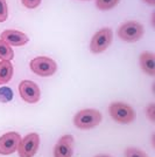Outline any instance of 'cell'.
<instances>
[{"mask_svg":"<svg viewBox=\"0 0 155 157\" xmlns=\"http://www.w3.org/2000/svg\"><path fill=\"white\" fill-rule=\"evenodd\" d=\"M102 122V114L96 109H84L78 111L74 117V124L78 129H92Z\"/></svg>","mask_w":155,"mask_h":157,"instance_id":"obj_1","label":"cell"},{"mask_svg":"<svg viewBox=\"0 0 155 157\" xmlns=\"http://www.w3.org/2000/svg\"><path fill=\"white\" fill-rule=\"evenodd\" d=\"M109 110H110L111 117L120 124L131 123L135 118V113L133 110V108L127 103H124V102L111 103Z\"/></svg>","mask_w":155,"mask_h":157,"instance_id":"obj_2","label":"cell"},{"mask_svg":"<svg viewBox=\"0 0 155 157\" xmlns=\"http://www.w3.org/2000/svg\"><path fill=\"white\" fill-rule=\"evenodd\" d=\"M31 69L33 73L40 76H52L56 73L57 65L50 58L38 56L31 61Z\"/></svg>","mask_w":155,"mask_h":157,"instance_id":"obj_3","label":"cell"},{"mask_svg":"<svg viewBox=\"0 0 155 157\" xmlns=\"http://www.w3.org/2000/svg\"><path fill=\"white\" fill-rule=\"evenodd\" d=\"M143 34V27L136 21H128L123 24L118 29V36L124 41L134 42L140 39Z\"/></svg>","mask_w":155,"mask_h":157,"instance_id":"obj_4","label":"cell"},{"mask_svg":"<svg viewBox=\"0 0 155 157\" xmlns=\"http://www.w3.org/2000/svg\"><path fill=\"white\" fill-rule=\"evenodd\" d=\"M112 42V29L111 28H102L93 36L90 42V51L95 54L104 52Z\"/></svg>","mask_w":155,"mask_h":157,"instance_id":"obj_5","label":"cell"},{"mask_svg":"<svg viewBox=\"0 0 155 157\" xmlns=\"http://www.w3.org/2000/svg\"><path fill=\"white\" fill-rule=\"evenodd\" d=\"M40 144V136L35 132H31L23 140L20 141L19 148V156L20 157H34V155L38 152Z\"/></svg>","mask_w":155,"mask_h":157,"instance_id":"obj_6","label":"cell"},{"mask_svg":"<svg viewBox=\"0 0 155 157\" xmlns=\"http://www.w3.org/2000/svg\"><path fill=\"white\" fill-rule=\"evenodd\" d=\"M19 93L22 100L26 101L27 103H36L41 96L39 86L29 80H25L20 83Z\"/></svg>","mask_w":155,"mask_h":157,"instance_id":"obj_7","label":"cell"},{"mask_svg":"<svg viewBox=\"0 0 155 157\" xmlns=\"http://www.w3.org/2000/svg\"><path fill=\"white\" fill-rule=\"evenodd\" d=\"M21 137L18 132H6L0 137V155H11L18 150Z\"/></svg>","mask_w":155,"mask_h":157,"instance_id":"obj_8","label":"cell"},{"mask_svg":"<svg viewBox=\"0 0 155 157\" xmlns=\"http://www.w3.org/2000/svg\"><path fill=\"white\" fill-rule=\"evenodd\" d=\"M74 152V137L64 135L57 141L54 149V157H71Z\"/></svg>","mask_w":155,"mask_h":157,"instance_id":"obj_9","label":"cell"},{"mask_svg":"<svg viewBox=\"0 0 155 157\" xmlns=\"http://www.w3.org/2000/svg\"><path fill=\"white\" fill-rule=\"evenodd\" d=\"M1 40L9 46H23L28 42V36L19 31L6 29L1 33Z\"/></svg>","mask_w":155,"mask_h":157,"instance_id":"obj_10","label":"cell"},{"mask_svg":"<svg viewBox=\"0 0 155 157\" xmlns=\"http://www.w3.org/2000/svg\"><path fill=\"white\" fill-rule=\"evenodd\" d=\"M154 54L149 52H145L140 55V66L141 69L146 74L150 76L155 75V67H154Z\"/></svg>","mask_w":155,"mask_h":157,"instance_id":"obj_11","label":"cell"},{"mask_svg":"<svg viewBox=\"0 0 155 157\" xmlns=\"http://www.w3.org/2000/svg\"><path fill=\"white\" fill-rule=\"evenodd\" d=\"M13 66L11 61L1 60L0 61V85H5L11 81L13 76Z\"/></svg>","mask_w":155,"mask_h":157,"instance_id":"obj_12","label":"cell"},{"mask_svg":"<svg viewBox=\"0 0 155 157\" xmlns=\"http://www.w3.org/2000/svg\"><path fill=\"white\" fill-rule=\"evenodd\" d=\"M14 58V52L12 47L7 45L5 41L0 40V59L11 61Z\"/></svg>","mask_w":155,"mask_h":157,"instance_id":"obj_13","label":"cell"},{"mask_svg":"<svg viewBox=\"0 0 155 157\" xmlns=\"http://www.w3.org/2000/svg\"><path fill=\"white\" fill-rule=\"evenodd\" d=\"M118 2H119V0H97L96 5L99 10L106 11V10H111L114 6H117Z\"/></svg>","mask_w":155,"mask_h":157,"instance_id":"obj_14","label":"cell"},{"mask_svg":"<svg viewBox=\"0 0 155 157\" xmlns=\"http://www.w3.org/2000/svg\"><path fill=\"white\" fill-rule=\"evenodd\" d=\"M125 157H148L145 151L136 148H127L125 150Z\"/></svg>","mask_w":155,"mask_h":157,"instance_id":"obj_15","label":"cell"},{"mask_svg":"<svg viewBox=\"0 0 155 157\" xmlns=\"http://www.w3.org/2000/svg\"><path fill=\"white\" fill-rule=\"evenodd\" d=\"M12 98H13V93L11 90V88L8 87L0 88V101L1 102H8L12 100Z\"/></svg>","mask_w":155,"mask_h":157,"instance_id":"obj_16","label":"cell"},{"mask_svg":"<svg viewBox=\"0 0 155 157\" xmlns=\"http://www.w3.org/2000/svg\"><path fill=\"white\" fill-rule=\"evenodd\" d=\"M8 17V10H7L6 0H0V22L6 21Z\"/></svg>","mask_w":155,"mask_h":157,"instance_id":"obj_17","label":"cell"},{"mask_svg":"<svg viewBox=\"0 0 155 157\" xmlns=\"http://www.w3.org/2000/svg\"><path fill=\"white\" fill-rule=\"evenodd\" d=\"M22 4L28 8H35L41 4V0H22Z\"/></svg>","mask_w":155,"mask_h":157,"instance_id":"obj_18","label":"cell"},{"mask_svg":"<svg viewBox=\"0 0 155 157\" xmlns=\"http://www.w3.org/2000/svg\"><path fill=\"white\" fill-rule=\"evenodd\" d=\"M154 109H155V105H154V103H150V105L147 107V109H146V114L148 115V117L150 118V121H155Z\"/></svg>","mask_w":155,"mask_h":157,"instance_id":"obj_19","label":"cell"},{"mask_svg":"<svg viewBox=\"0 0 155 157\" xmlns=\"http://www.w3.org/2000/svg\"><path fill=\"white\" fill-rule=\"evenodd\" d=\"M145 2H147V4H149V5H152V6H154L155 5V0H143Z\"/></svg>","mask_w":155,"mask_h":157,"instance_id":"obj_20","label":"cell"},{"mask_svg":"<svg viewBox=\"0 0 155 157\" xmlns=\"http://www.w3.org/2000/svg\"><path fill=\"white\" fill-rule=\"evenodd\" d=\"M96 157H111V156H106V155H99V156H96Z\"/></svg>","mask_w":155,"mask_h":157,"instance_id":"obj_21","label":"cell"}]
</instances>
